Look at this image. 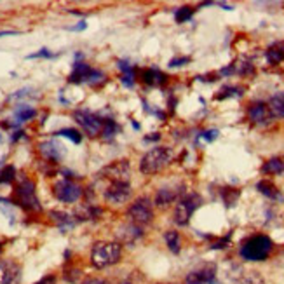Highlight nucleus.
Returning <instances> with one entry per match:
<instances>
[{
    "label": "nucleus",
    "instance_id": "21",
    "mask_svg": "<svg viewBox=\"0 0 284 284\" xmlns=\"http://www.w3.org/2000/svg\"><path fill=\"white\" fill-rule=\"evenodd\" d=\"M49 218L53 220V222L56 223V225L59 227L61 230H68L71 229V227L75 225V218H73V214L70 213H65V211H51L49 213Z\"/></svg>",
    "mask_w": 284,
    "mask_h": 284
},
{
    "label": "nucleus",
    "instance_id": "46",
    "mask_svg": "<svg viewBox=\"0 0 284 284\" xmlns=\"http://www.w3.org/2000/svg\"><path fill=\"white\" fill-rule=\"evenodd\" d=\"M160 134L159 133H152L150 136H145V142H159Z\"/></svg>",
    "mask_w": 284,
    "mask_h": 284
},
{
    "label": "nucleus",
    "instance_id": "15",
    "mask_svg": "<svg viewBox=\"0 0 284 284\" xmlns=\"http://www.w3.org/2000/svg\"><path fill=\"white\" fill-rule=\"evenodd\" d=\"M183 185H173V187H162L155 194V206L157 208H167L169 204L183 195Z\"/></svg>",
    "mask_w": 284,
    "mask_h": 284
},
{
    "label": "nucleus",
    "instance_id": "11",
    "mask_svg": "<svg viewBox=\"0 0 284 284\" xmlns=\"http://www.w3.org/2000/svg\"><path fill=\"white\" fill-rule=\"evenodd\" d=\"M248 119L249 122L256 125H267L274 121V115H272L268 105L264 101H253L248 106Z\"/></svg>",
    "mask_w": 284,
    "mask_h": 284
},
{
    "label": "nucleus",
    "instance_id": "18",
    "mask_svg": "<svg viewBox=\"0 0 284 284\" xmlns=\"http://www.w3.org/2000/svg\"><path fill=\"white\" fill-rule=\"evenodd\" d=\"M140 79L143 80V84L150 86V88H162V86L167 84V79H169V77H167L162 70L152 67V68H143Z\"/></svg>",
    "mask_w": 284,
    "mask_h": 284
},
{
    "label": "nucleus",
    "instance_id": "47",
    "mask_svg": "<svg viewBox=\"0 0 284 284\" xmlns=\"http://www.w3.org/2000/svg\"><path fill=\"white\" fill-rule=\"evenodd\" d=\"M23 134H25L23 131H16V133L13 134V142H18V140H21V138H23Z\"/></svg>",
    "mask_w": 284,
    "mask_h": 284
},
{
    "label": "nucleus",
    "instance_id": "13",
    "mask_svg": "<svg viewBox=\"0 0 284 284\" xmlns=\"http://www.w3.org/2000/svg\"><path fill=\"white\" fill-rule=\"evenodd\" d=\"M38 152H40L42 157H44L46 160H49L51 164L59 162V160L65 157V154H67L65 146H63L59 142H56V140L42 142L40 145H38Z\"/></svg>",
    "mask_w": 284,
    "mask_h": 284
},
{
    "label": "nucleus",
    "instance_id": "23",
    "mask_svg": "<svg viewBox=\"0 0 284 284\" xmlns=\"http://www.w3.org/2000/svg\"><path fill=\"white\" fill-rule=\"evenodd\" d=\"M234 67V75H243V77H249L255 73V65L249 61L248 58H239L232 63Z\"/></svg>",
    "mask_w": 284,
    "mask_h": 284
},
{
    "label": "nucleus",
    "instance_id": "42",
    "mask_svg": "<svg viewBox=\"0 0 284 284\" xmlns=\"http://www.w3.org/2000/svg\"><path fill=\"white\" fill-rule=\"evenodd\" d=\"M121 80H122V84H124L125 88H133V86H134V73H129V75H122Z\"/></svg>",
    "mask_w": 284,
    "mask_h": 284
},
{
    "label": "nucleus",
    "instance_id": "41",
    "mask_svg": "<svg viewBox=\"0 0 284 284\" xmlns=\"http://www.w3.org/2000/svg\"><path fill=\"white\" fill-rule=\"evenodd\" d=\"M82 284H110V281L100 279V277H88V279L82 281Z\"/></svg>",
    "mask_w": 284,
    "mask_h": 284
},
{
    "label": "nucleus",
    "instance_id": "27",
    "mask_svg": "<svg viewBox=\"0 0 284 284\" xmlns=\"http://www.w3.org/2000/svg\"><path fill=\"white\" fill-rule=\"evenodd\" d=\"M267 105L268 108H270L272 115H274V119L276 117L284 119V92H279L276 96H272Z\"/></svg>",
    "mask_w": 284,
    "mask_h": 284
},
{
    "label": "nucleus",
    "instance_id": "8",
    "mask_svg": "<svg viewBox=\"0 0 284 284\" xmlns=\"http://www.w3.org/2000/svg\"><path fill=\"white\" fill-rule=\"evenodd\" d=\"M53 194H54V197L58 201L71 204V202H77L84 195V190L75 181L68 180V178H63V180L56 181L53 185Z\"/></svg>",
    "mask_w": 284,
    "mask_h": 284
},
{
    "label": "nucleus",
    "instance_id": "20",
    "mask_svg": "<svg viewBox=\"0 0 284 284\" xmlns=\"http://www.w3.org/2000/svg\"><path fill=\"white\" fill-rule=\"evenodd\" d=\"M265 58L270 65H281L284 61V40L274 42L272 46H268V49L265 51Z\"/></svg>",
    "mask_w": 284,
    "mask_h": 284
},
{
    "label": "nucleus",
    "instance_id": "39",
    "mask_svg": "<svg viewBox=\"0 0 284 284\" xmlns=\"http://www.w3.org/2000/svg\"><path fill=\"white\" fill-rule=\"evenodd\" d=\"M190 63V58L188 56H178V58H173L169 61V67L176 68V67H183V65H188Z\"/></svg>",
    "mask_w": 284,
    "mask_h": 284
},
{
    "label": "nucleus",
    "instance_id": "1",
    "mask_svg": "<svg viewBox=\"0 0 284 284\" xmlns=\"http://www.w3.org/2000/svg\"><path fill=\"white\" fill-rule=\"evenodd\" d=\"M274 249L272 239L265 234H255L243 241L239 248V255L246 262H265Z\"/></svg>",
    "mask_w": 284,
    "mask_h": 284
},
{
    "label": "nucleus",
    "instance_id": "3",
    "mask_svg": "<svg viewBox=\"0 0 284 284\" xmlns=\"http://www.w3.org/2000/svg\"><path fill=\"white\" fill-rule=\"evenodd\" d=\"M173 160V150L169 146H155L148 150L142 157L140 162V171L143 175H155V173L162 171Z\"/></svg>",
    "mask_w": 284,
    "mask_h": 284
},
{
    "label": "nucleus",
    "instance_id": "40",
    "mask_svg": "<svg viewBox=\"0 0 284 284\" xmlns=\"http://www.w3.org/2000/svg\"><path fill=\"white\" fill-rule=\"evenodd\" d=\"M53 53H51L49 49H46V47H44V49H40L38 51V53H34V54H30L28 56V59H34V58H53Z\"/></svg>",
    "mask_w": 284,
    "mask_h": 284
},
{
    "label": "nucleus",
    "instance_id": "30",
    "mask_svg": "<svg viewBox=\"0 0 284 284\" xmlns=\"http://www.w3.org/2000/svg\"><path fill=\"white\" fill-rule=\"evenodd\" d=\"M35 115H37V110L32 108V106H28V105H23V106H19V108L16 110V113H14V117H16L18 124H21V122H26V121H32Z\"/></svg>",
    "mask_w": 284,
    "mask_h": 284
},
{
    "label": "nucleus",
    "instance_id": "38",
    "mask_svg": "<svg viewBox=\"0 0 284 284\" xmlns=\"http://www.w3.org/2000/svg\"><path fill=\"white\" fill-rule=\"evenodd\" d=\"M117 67L121 68L122 75H129V73H134V68L131 67V65L127 61H125V59H119V61H117Z\"/></svg>",
    "mask_w": 284,
    "mask_h": 284
},
{
    "label": "nucleus",
    "instance_id": "6",
    "mask_svg": "<svg viewBox=\"0 0 284 284\" xmlns=\"http://www.w3.org/2000/svg\"><path fill=\"white\" fill-rule=\"evenodd\" d=\"M202 204V197L199 194H187L180 199V202L176 204L175 214H173V220H175L176 225L187 227L190 218H192L194 211H195L199 206Z\"/></svg>",
    "mask_w": 284,
    "mask_h": 284
},
{
    "label": "nucleus",
    "instance_id": "28",
    "mask_svg": "<svg viewBox=\"0 0 284 284\" xmlns=\"http://www.w3.org/2000/svg\"><path fill=\"white\" fill-rule=\"evenodd\" d=\"M262 173L264 175H279V173H284L283 157H272V159H268L262 166Z\"/></svg>",
    "mask_w": 284,
    "mask_h": 284
},
{
    "label": "nucleus",
    "instance_id": "43",
    "mask_svg": "<svg viewBox=\"0 0 284 284\" xmlns=\"http://www.w3.org/2000/svg\"><path fill=\"white\" fill-rule=\"evenodd\" d=\"M218 71L216 73H208V75H201V77H197L199 80H202V82H214V80H218Z\"/></svg>",
    "mask_w": 284,
    "mask_h": 284
},
{
    "label": "nucleus",
    "instance_id": "19",
    "mask_svg": "<svg viewBox=\"0 0 284 284\" xmlns=\"http://www.w3.org/2000/svg\"><path fill=\"white\" fill-rule=\"evenodd\" d=\"M94 68H91L88 63L84 61H77L73 63V70L68 75V82L70 84H80V82H89Z\"/></svg>",
    "mask_w": 284,
    "mask_h": 284
},
{
    "label": "nucleus",
    "instance_id": "25",
    "mask_svg": "<svg viewBox=\"0 0 284 284\" xmlns=\"http://www.w3.org/2000/svg\"><path fill=\"white\" fill-rule=\"evenodd\" d=\"M220 195H222V201L227 208H234L237 204L239 197H241V190L237 188H232V187H223L220 190Z\"/></svg>",
    "mask_w": 284,
    "mask_h": 284
},
{
    "label": "nucleus",
    "instance_id": "34",
    "mask_svg": "<svg viewBox=\"0 0 284 284\" xmlns=\"http://www.w3.org/2000/svg\"><path fill=\"white\" fill-rule=\"evenodd\" d=\"M63 277H65V281H68V283L77 284L80 281V277H82V272H80V268H77V267H67L65 268Z\"/></svg>",
    "mask_w": 284,
    "mask_h": 284
},
{
    "label": "nucleus",
    "instance_id": "17",
    "mask_svg": "<svg viewBox=\"0 0 284 284\" xmlns=\"http://www.w3.org/2000/svg\"><path fill=\"white\" fill-rule=\"evenodd\" d=\"M101 208H98L96 204H91V202H84L79 204L73 211V218L75 222H92V220H98L101 216Z\"/></svg>",
    "mask_w": 284,
    "mask_h": 284
},
{
    "label": "nucleus",
    "instance_id": "22",
    "mask_svg": "<svg viewBox=\"0 0 284 284\" xmlns=\"http://www.w3.org/2000/svg\"><path fill=\"white\" fill-rule=\"evenodd\" d=\"M256 190H258L262 195L268 197V199H274V201H281V199H283V197H281L279 188L268 180L258 181V183H256Z\"/></svg>",
    "mask_w": 284,
    "mask_h": 284
},
{
    "label": "nucleus",
    "instance_id": "12",
    "mask_svg": "<svg viewBox=\"0 0 284 284\" xmlns=\"http://www.w3.org/2000/svg\"><path fill=\"white\" fill-rule=\"evenodd\" d=\"M103 197L110 204H122L131 197V185L129 183H108L105 187Z\"/></svg>",
    "mask_w": 284,
    "mask_h": 284
},
{
    "label": "nucleus",
    "instance_id": "49",
    "mask_svg": "<svg viewBox=\"0 0 284 284\" xmlns=\"http://www.w3.org/2000/svg\"><path fill=\"white\" fill-rule=\"evenodd\" d=\"M0 251H2V243H0Z\"/></svg>",
    "mask_w": 284,
    "mask_h": 284
},
{
    "label": "nucleus",
    "instance_id": "29",
    "mask_svg": "<svg viewBox=\"0 0 284 284\" xmlns=\"http://www.w3.org/2000/svg\"><path fill=\"white\" fill-rule=\"evenodd\" d=\"M119 131H121V125L113 121V119H105L103 129H101V138L110 142V140H113V136H115Z\"/></svg>",
    "mask_w": 284,
    "mask_h": 284
},
{
    "label": "nucleus",
    "instance_id": "7",
    "mask_svg": "<svg viewBox=\"0 0 284 284\" xmlns=\"http://www.w3.org/2000/svg\"><path fill=\"white\" fill-rule=\"evenodd\" d=\"M129 178L131 166L127 160H115L98 173V180H106L108 183H129Z\"/></svg>",
    "mask_w": 284,
    "mask_h": 284
},
{
    "label": "nucleus",
    "instance_id": "4",
    "mask_svg": "<svg viewBox=\"0 0 284 284\" xmlns=\"http://www.w3.org/2000/svg\"><path fill=\"white\" fill-rule=\"evenodd\" d=\"M16 194V204L28 213H38L42 211L40 201L35 194V183L32 180H23L14 190Z\"/></svg>",
    "mask_w": 284,
    "mask_h": 284
},
{
    "label": "nucleus",
    "instance_id": "24",
    "mask_svg": "<svg viewBox=\"0 0 284 284\" xmlns=\"http://www.w3.org/2000/svg\"><path fill=\"white\" fill-rule=\"evenodd\" d=\"M243 94H244V88H241V86H223L214 94V100L222 101V100H229V98H241Z\"/></svg>",
    "mask_w": 284,
    "mask_h": 284
},
{
    "label": "nucleus",
    "instance_id": "51",
    "mask_svg": "<svg viewBox=\"0 0 284 284\" xmlns=\"http://www.w3.org/2000/svg\"><path fill=\"white\" fill-rule=\"evenodd\" d=\"M283 162H284V155H283Z\"/></svg>",
    "mask_w": 284,
    "mask_h": 284
},
{
    "label": "nucleus",
    "instance_id": "45",
    "mask_svg": "<svg viewBox=\"0 0 284 284\" xmlns=\"http://www.w3.org/2000/svg\"><path fill=\"white\" fill-rule=\"evenodd\" d=\"M86 21H80L79 25H75V26H70L68 30H71V32H82V30H86Z\"/></svg>",
    "mask_w": 284,
    "mask_h": 284
},
{
    "label": "nucleus",
    "instance_id": "50",
    "mask_svg": "<svg viewBox=\"0 0 284 284\" xmlns=\"http://www.w3.org/2000/svg\"><path fill=\"white\" fill-rule=\"evenodd\" d=\"M122 284H133V283H122Z\"/></svg>",
    "mask_w": 284,
    "mask_h": 284
},
{
    "label": "nucleus",
    "instance_id": "2",
    "mask_svg": "<svg viewBox=\"0 0 284 284\" xmlns=\"http://www.w3.org/2000/svg\"><path fill=\"white\" fill-rule=\"evenodd\" d=\"M122 258V244L110 241H98L91 248V264L96 268H106L119 264Z\"/></svg>",
    "mask_w": 284,
    "mask_h": 284
},
{
    "label": "nucleus",
    "instance_id": "31",
    "mask_svg": "<svg viewBox=\"0 0 284 284\" xmlns=\"http://www.w3.org/2000/svg\"><path fill=\"white\" fill-rule=\"evenodd\" d=\"M194 13H195V9L190 7V5H183V7L176 9V13H175L176 23H185V21L192 19Z\"/></svg>",
    "mask_w": 284,
    "mask_h": 284
},
{
    "label": "nucleus",
    "instance_id": "48",
    "mask_svg": "<svg viewBox=\"0 0 284 284\" xmlns=\"http://www.w3.org/2000/svg\"><path fill=\"white\" fill-rule=\"evenodd\" d=\"M131 124H133V127H134V129H140V124H138V122H131Z\"/></svg>",
    "mask_w": 284,
    "mask_h": 284
},
{
    "label": "nucleus",
    "instance_id": "44",
    "mask_svg": "<svg viewBox=\"0 0 284 284\" xmlns=\"http://www.w3.org/2000/svg\"><path fill=\"white\" fill-rule=\"evenodd\" d=\"M35 284H56V277L54 276H46V277H42L40 281H37Z\"/></svg>",
    "mask_w": 284,
    "mask_h": 284
},
{
    "label": "nucleus",
    "instance_id": "16",
    "mask_svg": "<svg viewBox=\"0 0 284 284\" xmlns=\"http://www.w3.org/2000/svg\"><path fill=\"white\" fill-rule=\"evenodd\" d=\"M19 265L11 260L0 258V284H18L19 281Z\"/></svg>",
    "mask_w": 284,
    "mask_h": 284
},
{
    "label": "nucleus",
    "instance_id": "32",
    "mask_svg": "<svg viewBox=\"0 0 284 284\" xmlns=\"http://www.w3.org/2000/svg\"><path fill=\"white\" fill-rule=\"evenodd\" d=\"M56 136H63V138H68L70 142L73 143H80L82 142V134L79 133L77 129H71V127H65V129L56 131Z\"/></svg>",
    "mask_w": 284,
    "mask_h": 284
},
{
    "label": "nucleus",
    "instance_id": "14",
    "mask_svg": "<svg viewBox=\"0 0 284 284\" xmlns=\"http://www.w3.org/2000/svg\"><path fill=\"white\" fill-rule=\"evenodd\" d=\"M115 235L119 239L117 241L119 244H134L136 241H140L143 237V227L131 222L122 223L117 229V232H115Z\"/></svg>",
    "mask_w": 284,
    "mask_h": 284
},
{
    "label": "nucleus",
    "instance_id": "5",
    "mask_svg": "<svg viewBox=\"0 0 284 284\" xmlns=\"http://www.w3.org/2000/svg\"><path fill=\"white\" fill-rule=\"evenodd\" d=\"M127 218L131 223H136L140 227H145L154 222V204L148 197H138L127 209Z\"/></svg>",
    "mask_w": 284,
    "mask_h": 284
},
{
    "label": "nucleus",
    "instance_id": "10",
    "mask_svg": "<svg viewBox=\"0 0 284 284\" xmlns=\"http://www.w3.org/2000/svg\"><path fill=\"white\" fill-rule=\"evenodd\" d=\"M216 264L204 262L188 272V276L185 277V284H216Z\"/></svg>",
    "mask_w": 284,
    "mask_h": 284
},
{
    "label": "nucleus",
    "instance_id": "37",
    "mask_svg": "<svg viewBox=\"0 0 284 284\" xmlns=\"http://www.w3.org/2000/svg\"><path fill=\"white\" fill-rule=\"evenodd\" d=\"M218 134H220V131L218 129H208V131H202V133L199 134V138L211 143V142H214V140L218 138Z\"/></svg>",
    "mask_w": 284,
    "mask_h": 284
},
{
    "label": "nucleus",
    "instance_id": "36",
    "mask_svg": "<svg viewBox=\"0 0 284 284\" xmlns=\"http://www.w3.org/2000/svg\"><path fill=\"white\" fill-rule=\"evenodd\" d=\"M230 237H232V234H227L225 237H220L218 241H214V243L211 244V249H225V248H229Z\"/></svg>",
    "mask_w": 284,
    "mask_h": 284
},
{
    "label": "nucleus",
    "instance_id": "35",
    "mask_svg": "<svg viewBox=\"0 0 284 284\" xmlns=\"http://www.w3.org/2000/svg\"><path fill=\"white\" fill-rule=\"evenodd\" d=\"M16 178V169L14 166H7L4 167V171L0 173V183H11Z\"/></svg>",
    "mask_w": 284,
    "mask_h": 284
},
{
    "label": "nucleus",
    "instance_id": "33",
    "mask_svg": "<svg viewBox=\"0 0 284 284\" xmlns=\"http://www.w3.org/2000/svg\"><path fill=\"white\" fill-rule=\"evenodd\" d=\"M235 284H267L265 279L260 276L258 272H248L246 276H243Z\"/></svg>",
    "mask_w": 284,
    "mask_h": 284
},
{
    "label": "nucleus",
    "instance_id": "26",
    "mask_svg": "<svg viewBox=\"0 0 284 284\" xmlns=\"http://www.w3.org/2000/svg\"><path fill=\"white\" fill-rule=\"evenodd\" d=\"M164 241H166L167 248L171 253L178 255L181 251V237H180V232H176V230H167L166 234H164Z\"/></svg>",
    "mask_w": 284,
    "mask_h": 284
},
{
    "label": "nucleus",
    "instance_id": "9",
    "mask_svg": "<svg viewBox=\"0 0 284 284\" xmlns=\"http://www.w3.org/2000/svg\"><path fill=\"white\" fill-rule=\"evenodd\" d=\"M73 119H75L77 124L86 131L88 136H100L101 129H103V122L105 119L96 115V113L89 112V110H75L73 112Z\"/></svg>",
    "mask_w": 284,
    "mask_h": 284
}]
</instances>
